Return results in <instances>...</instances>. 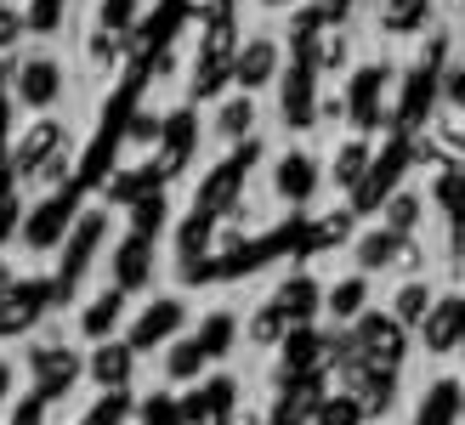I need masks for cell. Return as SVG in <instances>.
Listing matches in <instances>:
<instances>
[{"instance_id":"obj_4","label":"cell","mask_w":465,"mask_h":425,"mask_svg":"<svg viewBox=\"0 0 465 425\" xmlns=\"http://www.w3.org/2000/svg\"><path fill=\"white\" fill-rule=\"evenodd\" d=\"M108 239V216L103 210H85V216L74 222V232L63 239V267H57V306L74 295V283L91 272V262H97V250Z\"/></svg>"},{"instance_id":"obj_42","label":"cell","mask_w":465,"mask_h":425,"mask_svg":"<svg viewBox=\"0 0 465 425\" xmlns=\"http://www.w3.org/2000/svg\"><path fill=\"white\" fill-rule=\"evenodd\" d=\"M341 63H346V35H341V29L318 35V40H312V68H318V74H335Z\"/></svg>"},{"instance_id":"obj_12","label":"cell","mask_w":465,"mask_h":425,"mask_svg":"<svg viewBox=\"0 0 465 425\" xmlns=\"http://www.w3.org/2000/svg\"><path fill=\"white\" fill-rule=\"evenodd\" d=\"M29 374H35V397H63L68 386H74V374H80V363H74V351L68 346H40V351H29Z\"/></svg>"},{"instance_id":"obj_23","label":"cell","mask_w":465,"mask_h":425,"mask_svg":"<svg viewBox=\"0 0 465 425\" xmlns=\"http://www.w3.org/2000/svg\"><path fill=\"white\" fill-rule=\"evenodd\" d=\"M153 193H165V176H159V164H136V171H114L108 176V199L114 204H143V199H153Z\"/></svg>"},{"instance_id":"obj_35","label":"cell","mask_w":465,"mask_h":425,"mask_svg":"<svg viewBox=\"0 0 465 425\" xmlns=\"http://www.w3.org/2000/svg\"><path fill=\"white\" fill-rule=\"evenodd\" d=\"M454 414H460V386L437 381V386L426 391V403H420V420H414V425H454Z\"/></svg>"},{"instance_id":"obj_16","label":"cell","mask_w":465,"mask_h":425,"mask_svg":"<svg viewBox=\"0 0 465 425\" xmlns=\"http://www.w3.org/2000/svg\"><path fill=\"white\" fill-rule=\"evenodd\" d=\"M211 232H216V222L199 216V210L176 227V272H182V283H199V267L211 262Z\"/></svg>"},{"instance_id":"obj_7","label":"cell","mask_w":465,"mask_h":425,"mask_svg":"<svg viewBox=\"0 0 465 425\" xmlns=\"http://www.w3.org/2000/svg\"><path fill=\"white\" fill-rule=\"evenodd\" d=\"M352 335H358V358L369 369L398 374V363H403V323L398 318H391V312H363L352 323Z\"/></svg>"},{"instance_id":"obj_34","label":"cell","mask_w":465,"mask_h":425,"mask_svg":"<svg viewBox=\"0 0 465 425\" xmlns=\"http://www.w3.org/2000/svg\"><path fill=\"white\" fill-rule=\"evenodd\" d=\"M97 29H103V35H120V40H131L136 29H143V0H103V12H97Z\"/></svg>"},{"instance_id":"obj_59","label":"cell","mask_w":465,"mask_h":425,"mask_svg":"<svg viewBox=\"0 0 465 425\" xmlns=\"http://www.w3.org/2000/svg\"><path fill=\"white\" fill-rule=\"evenodd\" d=\"M232 425H262V420H255V414H239V420H232Z\"/></svg>"},{"instance_id":"obj_38","label":"cell","mask_w":465,"mask_h":425,"mask_svg":"<svg viewBox=\"0 0 465 425\" xmlns=\"http://www.w3.org/2000/svg\"><path fill=\"white\" fill-rule=\"evenodd\" d=\"M199 369H204V351H199V341H176V346L165 351V374H171V381H193Z\"/></svg>"},{"instance_id":"obj_49","label":"cell","mask_w":465,"mask_h":425,"mask_svg":"<svg viewBox=\"0 0 465 425\" xmlns=\"http://www.w3.org/2000/svg\"><path fill=\"white\" fill-rule=\"evenodd\" d=\"M23 29H29V23H23V17L6 6V0H0V52H6V45H17V40H23Z\"/></svg>"},{"instance_id":"obj_3","label":"cell","mask_w":465,"mask_h":425,"mask_svg":"<svg viewBox=\"0 0 465 425\" xmlns=\"http://www.w3.org/2000/svg\"><path fill=\"white\" fill-rule=\"evenodd\" d=\"M255 159H262V142H244V148H232L211 176L199 182V216H222V210H232L239 204V193H244V176L255 171Z\"/></svg>"},{"instance_id":"obj_13","label":"cell","mask_w":465,"mask_h":425,"mask_svg":"<svg viewBox=\"0 0 465 425\" xmlns=\"http://www.w3.org/2000/svg\"><path fill=\"white\" fill-rule=\"evenodd\" d=\"M182 323H188V306H182V301H153L148 312L131 323L125 346H131V351H153V346H165V341L176 335Z\"/></svg>"},{"instance_id":"obj_6","label":"cell","mask_w":465,"mask_h":425,"mask_svg":"<svg viewBox=\"0 0 465 425\" xmlns=\"http://www.w3.org/2000/svg\"><path fill=\"white\" fill-rule=\"evenodd\" d=\"M74 222H80V187L68 182V187H57L52 199H40L29 210V222H23V244H29V250H52V244L68 239Z\"/></svg>"},{"instance_id":"obj_47","label":"cell","mask_w":465,"mask_h":425,"mask_svg":"<svg viewBox=\"0 0 465 425\" xmlns=\"http://www.w3.org/2000/svg\"><path fill=\"white\" fill-rule=\"evenodd\" d=\"M131 52V40H120V35H91V63H103V68H114V63H120Z\"/></svg>"},{"instance_id":"obj_22","label":"cell","mask_w":465,"mask_h":425,"mask_svg":"<svg viewBox=\"0 0 465 425\" xmlns=\"http://www.w3.org/2000/svg\"><path fill=\"white\" fill-rule=\"evenodd\" d=\"M460 341H465V295H449V301H437L431 318H426V346L431 351H454Z\"/></svg>"},{"instance_id":"obj_14","label":"cell","mask_w":465,"mask_h":425,"mask_svg":"<svg viewBox=\"0 0 465 425\" xmlns=\"http://www.w3.org/2000/svg\"><path fill=\"white\" fill-rule=\"evenodd\" d=\"M312 120H318V68L290 63L284 68V125L290 131H307Z\"/></svg>"},{"instance_id":"obj_10","label":"cell","mask_w":465,"mask_h":425,"mask_svg":"<svg viewBox=\"0 0 465 425\" xmlns=\"http://www.w3.org/2000/svg\"><path fill=\"white\" fill-rule=\"evenodd\" d=\"M63 142H68V125H57V120L29 125V136L12 142V176H17V182H35L40 164H52V159L63 153Z\"/></svg>"},{"instance_id":"obj_53","label":"cell","mask_w":465,"mask_h":425,"mask_svg":"<svg viewBox=\"0 0 465 425\" xmlns=\"http://www.w3.org/2000/svg\"><path fill=\"white\" fill-rule=\"evenodd\" d=\"M420 262H426L420 244H409V239H403V250H398V272H420Z\"/></svg>"},{"instance_id":"obj_44","label":"cell","mask_w":465,"mask_h":425,"mask_svg":"<svg viewBox=\"0 0 465 425\" xmlns=\"http://www.w3.org/2000/svg\"><path fill=\"white\" fill-rule=\"evenodd\" d=\"M125 420H131V397L125 391H103V403L91 409L80 425H125Z\"/></svg>"},{"instance_id":"obj_27","label":"cell","mask_w":465,"mask_h":425,"mask_svg":"<svg viewBox=\"0 0 465 425\" xmlns=\"http://www.w3.org/2000/svg\"><path fill=\"white\" fill-rule=\"evenodd\" d=\"M323 306H330V318L346 329V323H358L363 318V306H369V278H341L330 295H323Z\"/></svg>"},{"instance_id":"obj_48","label":"cell","mask_w":465,"mask_h":425,"mask_svg":"<svg viewBox=\"0 0 465 425\" xmlns=\"http://www.w3.org/2000/svg\"><path fill=\"white\" fill-rule=\"evenodd\" d=\"M193 17H204V29H222V23H232V0H188Z\"/></svg>"},{"instance_id":"obj_52","label":"cell","mask_w":465,"mask_h":425,"mask_svg":"<svg viewBox=\"0 0 465 425\" xmlns=\"http://www.w3.org/2000/svg\"><path fill=\"white\" fill-rule=\"evenodd\" d=\"M35 182H40V187H68V159L57 153L52 164H40V171H35Z\"/></svg>"},{"instance_id":"obj_56","label":"cell","mask_w":465,"mask_h":425,"mask_svg":"<svg viewBox=\"0 0 465 425\" xmlns=\"http://www.w3.org/2000/svg\"><path fill=\"white\" fill-rule=\"evenodd\" d=\"M17 283H23V278H17V272H12V267H0V301H6V295H12V290H17Z\"/></svg>"},{"instance_id":"obj_26","label":"cell","mask_w":465,"mask_h":425,"mask_svg":"<svg viewBox=\"0 0 465 425\" xmlns=\"http://www.w3.org/2000/svg\"><path fill=\"white\" fill-rule=\"evenodd\" d=\"M211 131H216L222 142H239V148H244V136L255 131V97H244V91H239V97H227V103L211 114Z\"/></svg>"},{"instance_id":"obj_40","label":"cell","mask_w":465,"mask_h":425,"mask_svg":"<svg viewBox=\"0 0 465 425\" xmlns=\"http://www.w3.org/2000/svg\"><path fill=\"white\" fill-rule=\"evenodd\" d=\"M386 227L398 232V239H409V232L420 227V199H414V193H391V204H386Z\"/></svg>"},{"instance_id":"obj_46","label":"cell","mask_w":465,"mask_h":425,"mask_svg":"<svg viewBox=\"0 0 465 425\" xmlns=\"http://www.w3.org/2000/svg\"><path fill=\"white\" fill-rule=\"evenodd\" d=\"M63 6H68V0H29V17H23V23H29L35 35H52L63 23Z\"/></svg>"},{"instance_id":"obj_9","label":"cell","mask_w":465,"mask_h":425,"mask_svg":"<svg viewBox=\"0 0 465 425\" xmlns=\"http://www.w3.org/2000/svg\"><path fill=\"white\" fill-rule=\"evenodd\" d=\"M386 80H391V68L386 63H369V68H358L352 80H346V120H352L358 131H375L381 120H386Z\"/></svg>"},{"instance_id":"obj_2","label":"cell","mask_w":465,"mask_h":425,"mask_svg":"<svg viewBox=\"0 0 465 425\" xmlns=\"http://www.w3.org/2000/svg\"><path fill=\"white\" fill-rule=\"evenodd\" d=\"M443 52H449V40L443 35H431L426 45V57L403 74V91H398V114H391V125H398V136H414L426 125V114L437 103V68H443Z\"/></svg>"},{"instance_id":"obj_29","label":"cell","mask_w":465,"mask_h":425,"mask_svg":"<svg viewBox=\"0 0 465 425\" xmlns=\"http://www.w3.org/2000/svg\"><path fill=\"white\" fill-rule=\"evenodd\" d=\"M398 250H403L398 232H391V227H375V232H363V239H358V267H363V272L398 267Z\"/></svg>"},{"instance_id":"obj_30","label":"cell","mask_w":465,"mask_h":425,"mask_svg":"<svg viewBox=\"0 0 465 425\" xmlns=\"http://www.w3.org/2000/svg\"><path fill=\"white\" fill-rule=\"evenodd\" d=\"M125 142V131H97V142L85 148V159H80V176H74V187H91V182H103V176H114L108 164H114V148Z\"/></svg>"},{"instance_id":"obj_20","label":"cell","mask_w":465,"mask_h":425,"mask_svg":"<svg viewBox=\"0 0 465 425\" xmlns=\"http://www.w3.org/2000/svg\"><path fill=\"white\" fill-rule=\"evenodd\" d=\"M318 363H323V335H312V329H290L284 335V363H278V386L307 381V374H318Z\"/></svg>"},{"instance_id":"obj_51","label":"cell","mask_w":465,"mask_h":425,"mask_svg":"<svg viewBox=\"0 0 465 425\" xmlns=\"http://www.w3.org/2000/svg\"><path fill=\"white\" fill-rule=\"evenodd\" d=\"M159 131H165V120H153V114H136V120L125 125L131 142H159Z\"/></svg>"},{"instance_id":"obj_5","label":"cell","mask_w":465,"mask_h":425,"mask_svg":"<svg viewBox=\"0 0 465 425\" xmlns=\"http://www.w3.org/2000/svg\"><path fill=\"white\" fill-rule=\"evenodd\" d=\"M232 63H239V35H232V23L222 29H204V45H199V63H193V103L216 97L222 85H232Z\"/></svg>"},{"instance_id":"obj_25","label":"cell","mask_w":465,"mask_h":425,"mask_svg":"<svg viewBox=\"0 0 465 425\" xmlns=\"http://www.w3.org/2000/svg\"><path fill=\"white\" fill-rule=\"evenodd\" d=\"M131 346L125 341H103L97 351H91V374H97V386H108V391H125V381H131Z\"/></svg>"},{"instance_id":"obj_18","label":"cell","mask_w":465,"mask_h":425,"mask_svg":"<svg viewBox=\"0 0 465 425\" xmlns=\"http://www.w3.org/2000/svg\"><path fill=\"white\" fill-rule=\"evenodd\" d=\"M153 278V239H143V232H131V239H120V250H114V290H143V283Z\"/></svg>"},{"instance_id":"obj_58","label":"cell","mask_w":465,"mask_h":425,"mask_svg":"<svg viewBox=\"0 0 465 425\" xmlns=\"http://www.w3.org/2000/svg\"><path fill=\"white\" fill-rule=\"evenodd\" d=\"M12 391V363H0V397Z\"/></svg>"},{"instance_id":"obj_41","label":"cell","mask_w":465,"mask_h":425,"mask_svg":"<svg viewBox=\"0 0 465 425\" xmlns=\"http://www.w3.org/2000/svg\"><path fill=\"white\" fill-rule=\"evenodd\" d=\"M420 17H426V0H386V12H381V23H386L391 35L420 29Z\"/></svg>"},{"instance_id":"obj_43","label":"cell","mask_w":465,"mask_h":425,"mask_svg":"<svg viewBox=\"0 0 465 425\" xmlns=\"http://www.w3.org/2000/svg\"><path fill=\"white\" fill-rule=\"evenodd\" d=\"M318 425H363V403H358V397H323V403H318Z\"/></svg>"},{"instance_id":"obj_19","label":"cell","mask_w":465,"mask_h":425,"mask_svg":"<svg viewBox=\"0 0 465 425\" xmlns=\"http://www.w3.org/2000/svg\"><path fill=\"white\" fill-rule=\"evenodd\" d=\"M232 397H239V386H232L227 374H216L211 386H199L193 397H182V420H188V425H222L232 414Z\"/></svg>"},{"instance_id":"obj_33","label":"cell","mask_w":465,"mask_h":425,"mask_svg":"<svg viewBox=\"0 0 465 425\" xmlns=\"http://www.w3.org/2000/svg\"><path fill=\"white\" fill-rule=\"evenodd\" d=\"M352 227H358V216H352V210H335V216H318V222H312V232H307V255L346 244V239H352Z\"/></svg>"},{"instance_id":"obj_45","label":"cell","mask_w":465,"mask_h":425,"mask_svg":"<svg viewBox=\"0 0 465 425\" xmlns=\"http://www.w3.org/2000/svg\"><path fill=\"white\" fill-rule=\"evenodd\" d=\"M159 222H165V193H153V199H143L131 210V232H143V239H153Z\"/></svg>"},{"instance_id":"obj_62","label":"cell","mask_w":465,"mask_h":425,"mask_svg":"<svg viewBox=\"0 0 465 425\" xmlns=\"http://www.w3.org/2000/svg\"><path fill=\"white\" fill-rule=\"evenodd\" d=\"M6 74H12V68H6V63H0V85H6Z\"/></svg>"},{"instance_id":"obj_8","label":"cell","mask_w":465,"mask_h":425,"mask_svg":"<svg viewBox=\"0 0 465 425\" xmlns=\"http://www.w3.org/2000/svg\"><path fill=\"white\" fill-rule=\"evenodd\" d=\"M57 306V278H23L17 290L0 301V335H23L29 323H40Z\"/></svg>"},{"instance_id":"obj_50","label":"cell","mask_w":465,"mask_h":425,"mask_svg":"<svg viewBox=\"0 0 465 425\" xmlns=\"http://www.w3.org/2000/svg\"><path fill=\"white\" fill-rule=\"evenodd\" d=\"M12 232H17V193H12V187H0V244H6Z\"/></svg>"},{"instance_id":"obj_61","label":"cell","mask_w":465,"mask_h":425,"mask_svg":"<svg viewBox=\"0 0 465 425\" xmlns=\"http://www.w3.org/2000/svg\"><path fill=\"white\" fill-rule=\"evenodd\" d=\"M262 6H290V0H262Z\"/></svg>"},{"instance_id":"obj_21","label":"cell","mask_w":465,"mask_h":425,"mask_svg":"<svg viewBox=\"0 0 465 425\" xmlns=\"http://www.w3.org/2000/svg\"><path fill=\"white\" fill-rule=\"evenodd\" d=\"M57 91H63V68L52 57H29V63L17 68V97L29 103V108H52Z\"/></svg>"},{"instance_id":"obj_57","label":"cell","mask_w":465,"mask_h":425,"mask_svg":"<svg viewBox=\"0 0 465 425\" xmlns=\"http://www.w3.org/2000/svg\"><path fill=\"white\" fill-rule=\"evenodd\" d=\"M449 97H454V103H460V108H465V68H460V74H454V80H449Z\"/></svg>"},{"instance_id":"obj_24","label":"cell","mask_w":465,"mask_h":425,"mask_svg":"<svg viewBox=\"0 0 465 425\" xmlns=\"http://www.w3.org/2000/svg\"><path fill=\"white\" fill-rule=\"evenodd\" d=\"M278 193H284L290 204H307L318 193V164L307 153H284L278 159Z\"/></svg>"},{"instance_id":"obj_1","label":"cell","mask_w":465,"mask_h":425,"mask_svg":"<svg viewBox=\"0 0 465 425\" xmlns=\"http://www.w3.org/2000/svg\"><path fill=\"white\" fill-rule=\"evenodd\" d=\"M409 164H414V136H398L391 131V142L369 159V176L352 187V216H363V210H386L391 193H403V176H409Z\"/></svg>"},{"instance_id":"obj_15","label":"cell","mask_w":465,"mask_h":425,"mask_svg":"<svg viewBox=\"0 0 465 425\" xmlns=\"http://www.w3.org/2000/svg\"><path fill=\"white\" fill-rule=\"evenodd\" d=\"M272 306H278V318H284L290 329H312L318 306H323V290H318V278H307V272L284 278V283H278V295H272Z\"/></svg>"},{"instance_id":"obj_32","label":"cell","mask_w":465,"mask_h":425,"mask_svg":"<svg viewBox=\"0 0 465 425\" xmlns=\"http://www.w3.org/2000/svg\"><path fill=\"white\" fill-rule=\"evenodd\" d=\"M369 159H375V153H369L363 142H341V148H335V164H330V182L352 193V187L369 176Z\"/></svg>"},{"instance_id":"obj_11","label":"cell","mask_w":465,"mask_h":425,"mask_svg":"<svg viewBox=\"0 0 465 425\" xmlns=\"http://www.w3.org/2000/svg\"><path fill=\"white\" fill-rule=\"evenodd\" d=\"M193 142H199V114H193V108H176L171 120H165V131H159V159H153L165 182L193 159Z\"/></svg>"},{"instance_id":"obj_36","label":"cell","mask_w":465,"mask_h":425,"mask_svg":"<svg viewBox=\"0 0 465 425\" xmlns=\"http://www.w3.org/2000/svg\"><path fill=\"white\" fill-rule=\"evenodd\" d=\"M232 335H239V323H232L227 312H211V318H204L199 323V351H204V358H227V346H232Z\"/></svg>"},{"instance_id":"obj_17","label":"cell","mask_w":465,"mask_h":425,"mask_svg":"<svg viewBox=\"0 0 465 425\" xmlns=\"http://www.w3.org/2000/svg\"><path fill=\"white\" fill-rule=\"evenodd\" d=\"M278 80V45L272 40H244L239 63H232V85H244V97H255L262 85Z\"/></svg>"},{"instance_id":"obj_37","label":"cell","mask_w":465,"mask_h":425,"mask_svg":"<svg viewBox=\"0 0 465 425\" xmlns=\"http://www.w3.org/2000/svg\"><path fill=\"white\" fill-rule=\"evenodd\" d=\"M391 318H398V323H426V318H431V290H426L420 278L398 290V301H391Z\"/></svg>"},{"instance_id":"obj_60","label":"cell","mask_w":465,"mask_h":425,"mask_svg":"<svg viewBox=\"0 0 465 425\" xmlns=\"http://www.w3.org/2000/svg\"><path fill=\"white\" fill-rule=\"evenodd\" d=\"M454 232H460V239H454V250H460V255H465V227H454Z\"/></svg>"},{"instance_id":"obj_55","label":"cell","mask_w":465,"mask_h":425,"mask_svg":"<svg viewBox=\"0 0 465 425\" xmlns=\"http://www.w3.org/2000/svg\"><path fill=\"white\" fill-rule=\"evenodd\" d=\"M318 114H323V120H346V97H330V103H323Z\"/></svg>"},{"instance_id":"obj_39","label":"cell","mask_w":465,"mask_h":425,"mask_svg":"<svg viewBox=\"0 0 465 425\" xmlns=\"http://www.w3.org/2000/svg\"><path fill=\"white\" fill-rule=\"evenodd\" d=\"M284 335H290V323H284V318H278V306L267 301V306H262V312H255V318H250V341H255V346H284Z\"/></svg>"},{"instance_id":"obj_31","label":"cell","mask_w":465,"mask_h":425,"mask_svg":"<svg viewBox=\"0 0 465 425\" xmlns=\"http://www.w3.org/2000/svg\"><path fill=\"white\" fill-rule=\"evenodd\" d=\"M431 199L454 216V227H465V164H443L431 176Z\"/></svg>"},{"instance_id":"obj_28","label":"cell","mask_w":465,"mask_h":425,"mask_svg":"<svg viewBox=\"0 0 465 425\" xmlns=\"http://www.w3.org/2000/svg\"><path fill=\"white\" fill-rule=\"evenodd\" d=\"M120 312H125V290H103V295L80 312V329H85L91 341H108L114 323H120Z\"/></svg>"},{"instance_id":"obj_54","label":"cell","mask_w":465,"mask_h":425,"mask_svg":"<svg viewBox=\"0 0 465 425\" xmlns=\"http://www.w3.org/2000/svg\"><path fill=\"white\" fill-rule=\"evenodd\" d=\"M40 414H45V397H29V403L17 409V420H12V425H40Z\"/></svg>"}]
</instances>
